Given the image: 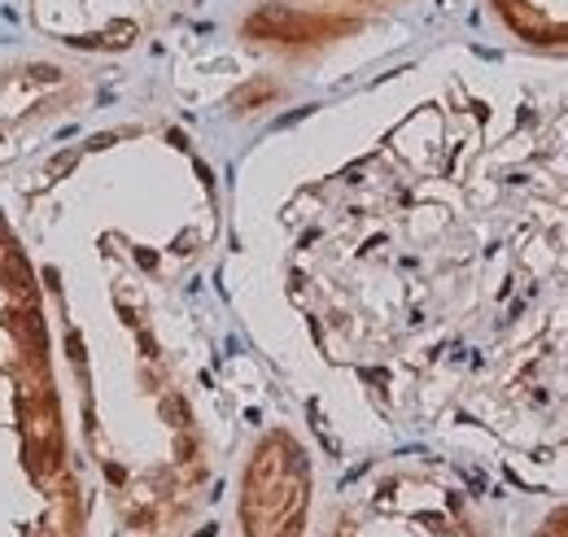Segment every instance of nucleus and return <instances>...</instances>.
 I'll return each mask as SVG.
<instances>
[{
    "instance_id": "39448f33",
    "label": "nucleus",
    "mask_w": 568,
    "mask_h": 537,
    "mask_svg": "<svg viewBox=\"0 0 568 537\" xmlns=\"http://www.w3.org/2000/svg\"><path fill=\"white\" fill-rule=\"evenodd\" d=\"M88 101V79L74 67L22 58L0 62V162L27 153L44 132L67 123Z\"/></svg>"
},
{
    "instance_id": "6e6552de",
    "label": "nucleus",
    "mask_w": 568,
    "mask_h": 537,
    "mask_svg": "<svg viewBox=\"0 0 568 537\" xmlns=\"http://www.w3.org/2000/svg\"><path fill=\"white\" fill-rule=\"evenodd\" d=\"M490 18L534 53H568V0H486Z\"/></svg>"
},
{
    "instance_id": "20e7f679",
    "label": "nucleus",
    "mask_w": 568,
    "mask_h": 537,
    "mask_svg": "<svg viewBox=\"0 0 568 537\" xmlns=\"http://www.w3.org/2000/svg\"><path fill=\"white\" fill-rule=\"evenodd\" d=\"M315 498V464L293 428H267L245 468L236 494L241 537H306Z\"/></svg>"
},
{
    "instance_id": "f257e3e1",
    "label": "nucleus",
    "mask_w": 568,
    "mask_h": 537,
    "mask_svg": "<svg viewBox=\"0 0 568 537\" xmlns=\"http://www.w3.org/2000/svg\"><path fill=\"white\" fill-rule=\"evenodd\" d=\"M281 297L389 424L568 480V67L446 62L276 205Z\"/></svg>"
},
{
    "instance_id": "0eeeda50",
    "label": "nucleus",
    "mask_w": 568,
    "mask_h": 537,
    "mask_svg": "<svg viewBox=\"0 0 568 537\" xmlns=\"http://www.w3.org/2000/svg\"><path fill=\"white\" fill-rule=\"evenodd\" d=\"M367 31V13L302 0H263L241 18V40L276 58H311Z\"/></svg>"
},
{
    "instance_id": "7ed1b4c3",
    "label": "nucleus",
    "mask_w": 568,
    "mask_h": 537,
    "mask_svg": "<svg viewBox=\"0 0 568 537\" xmlns=\"http://www.w3.org/2000/svg\"><path fill=\"white\" fill-rule=\"evenodd\" d=\"M324 537H490L473 498L446 476L394 468L342 498Z\"/></svg>"
},
{
    "instance_id": "1a4fd4ad",
    "label": "nucleus",
    "mask_w": 568,
    "mask_h": 537,
    "mask_svg": "<svg viewBox=\"0 0 568 537\" xmlns=\"http://www.w3.org/2000/svg\"><path fill=\"white\" fill-rule=\"evenodd\" d=\"M534 537H568V503H560V507H551L542 520H538V529H534Z\"/></svg>"
},
{
    "instance_id": "423d86ee",
    "label": "nucleus",
    "mask_w": 568,
    "mask_h": 537,
    "mask_svg": "<svg viewBox=\"0 0 568 537\" xmlns=\"http://www.w3.org/2000/svg\"><path fill=\"white\" fill-rule=\"evenodd\" d=\"M162 0H27L31 27L58 49L119 58L144 44Z\"/></svg>"
},
{
    "instance_id": "f03ea898",
    "label": "nucleus",
    "mask_w": 568,
    "mask_h": 537,
    "mask_svg": "<svg viewBox=\"0 0 568 537\" xmlns=\"http://www.w3.org/2000/svg\"><path fill=\"white\" fill-rule=\"evenodd\" d=\"M83 534L88 498L71 459L44 293L0 219V537Z\"/></svg>"
},
{
    "instance_id": "9d476101",
    "label": "nucleus",
    "mask_w": 568,
    "mask_h": 537,
    "mask_svg": "<svg viewBox=\"0 0 568 537\" xmlns=\"http://www.w3.org/2000/svg\"><path fill=\"white\" fill-rule=\"evenodd\" d=\"M302 4H328V9H358V13H367V9H381L389 0H302Z\"/></svg>"
}]
</instances>
